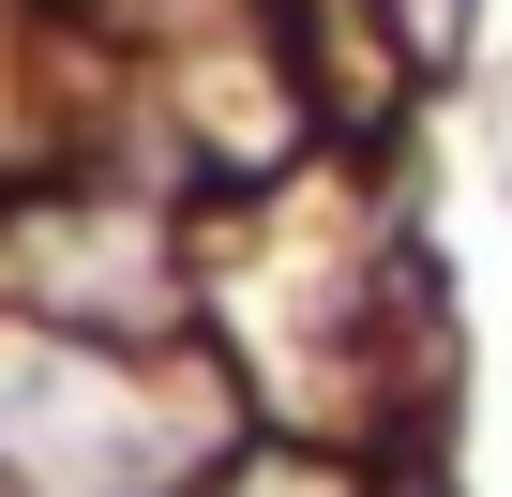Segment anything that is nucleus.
<instances>
[{
	"label": "nucleus",
	"mask_w": 512,
	"mask_h": 497,
	"mask_svg": "<svg viewBox=\"0 0 512 497\" xmlns=\"http://www.w3.org/2000/svg\"><path fill=\"white\" fill-rule=\"evenodd\" d=\"M241 497H332V482H241Z\"/></svg>",
	"instance_id": "nucleus-2"
},
{
	"label": "nucleus",
	"mask_w": 512,
	"mask_h": 497,
	"mask_svg": "<svg viewBox=\"0 0 512 497\" xmlns=\"http://www.w3.org/2000/svg\"><path fill=\"white\" fill-rule=\"evenodd\" d=\"M211 467V392L106 362L91 332H0V497H181Z\"/></svg>",
	"instance_id": "nucleus-1"
},
{
	"label": "nucleus",
	"mask_w": 512,
	"mask_h": 497,
	"mask_svg": "<svg viewBox=\"0 0 512 497\" xmlns=\"http://www.w3.org/2000/svg\"><path fill=\"white\" fill-rule=\"evenodd\" d=\"M407 16H422V31H437V16H452V0H407Z\"/></svg>",
	"instance_id": "nucleus-3"
},
{
	"label": "nucleus",
	"mask_w": 512,
	"mask_h": 497,
	"mask_svg": "<svg viewBox=\"0 0 512 497\" xmlns=\"http://www.w3.org/2000/svg\"><path fill=\"white\" fill-rule=\"evenodd\" d=\"M497 181H512V136H497Z\"/></svg>",
	"instance_id": "nucleus-4"
}]
</instances>
